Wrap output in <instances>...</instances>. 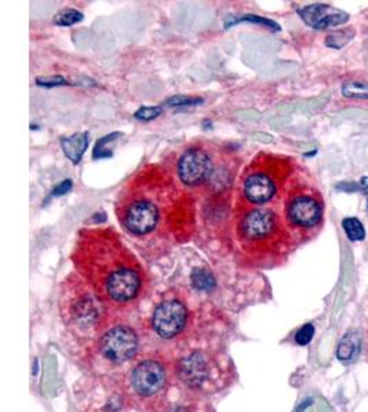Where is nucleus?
Here are the masks:
<instances>
[{"label": "nucleus", "instance_id": "obj_1", "mask_svg": "<svg viewBox=\"0 0 368 412\" xmlns=\"http://www.w3.org/2000/svg\"><path fill=\"white\" fill-rule=\"evenodd\" d=\"M72 260L78 274L109 309L137 302L146 290L148 275L142 264L114 229L82 231Z\"/></svg>", "mask_w": 368, "mask_h": 412}, {"label": "nucleus", "instance_id": "obj_2", "mask_svg": "<svg viewBox=\"0 0 368 412\" xmlns=\"http://www.w3.org/2000/svg\"><path fill=\"white\" fill-rule=\"evenodd\" d=\"M141 171L121 191L116 213L121 225L134 236H151L161 229L168 231L177 215V191L172 180L158 172Z\"/></svg>", "mask_w": 368, "mask_h": 412}, {"label": "nucleus", "instance_id": "obj_3", "mask_svg": "<svg viewBox=\"0 0 368 412\" xmlns=\"http://www.w3.org/2000/svg\"><path fill=\"white\" fill-rule=\"evenodd\" d=\"M60 312L65 327L78 339L94 341L105 333L109 308L81 275L71 274L65 278Z\"/></svg>", "mask_w": 368, "mask_h": 412}, {"label": "nucleus", "instance_id": "obj_4", "mask_svg": "<svg viewBox=\"0 0 368 412\" xmlns=\"http://www.w3.org/2000/svg\"><path fill=\"white\" fill-rule=\"evenodd\" d=\"M238 235L245 252L257 259H280L294 242L286 218L264 206L245 211L238 223Z\"/></svg>", "mask_w": 368, "mask_h": 412}, {"label": "nucleus", "instance_id": "obj_5", "mask_svg": "<svg viewBox=\"0 0 368 412\" xmlns=\"http://www.w3.org/2000/svg\"><path fill=\"white\" fill-rule=\"evenodd\" d=\"M295 173L291 158L262 154L255 158L243 176V195L252 206H265L285 197L295 182H289Z\"/></svg>", "mask_w": 368, "mask_h": 412}, {"label": "nucleus", "instance_id": "obj_6", "mask_svg": "<svg viewBox=\"0 0 368 412\" xmlns=\"http://www.w3.org/2000/svg\"><path fill=\"white\" fill-rule=\"evenodd\" d=\"M79 412H146L127 379L114 375L84 378L75 390Z\"/></svg>", "mask_w": 368, "mask_h": 412}, {"label": "nucleus", "instance_id": "obj_7", "mask_svg": "<svg viewBox=\"0 0 368 412\" xmlns=\"http://www.w3.org/2000/svg\"><path fill=\"white\" fill-rule=\"evenodd\" d=\"M127 383L146 412L162 410L168 390V371L162 357L154 355L138 360L127 376Z\"/></svg>", "mask_w": 368, "mask_h": 412}, {"label": "nucleus", "instance_id": "obj_8", "mask_svg": "<svg viewBox=\"0 0 368 412\" xmlns=\"http://www.w3.org/2000/svg\"><path fill=\"white\" fill-rule=\"evenodd\" d=\"M325 216V199L319 190L295 182L285 198V218L297 232H309L320 227Z\"/></svg>", "mask_w": 368, "mask_h": 412}, {"label": "nucleus", "instance_id": "obj_9", "mask_svg": "<svg viewBox=\"0 0 368 412\" xmlns=\"http://www.w3.org/2000/svg\"><path fill=\"white\" fill-rule=\"evenodd\" d=\"M177 374L191 389L210 390L219 382L221 360L207 352H193L179 360Z\"/></svg>", "mask_w": 368, "mask_h": 412}, {"label": "nucleus", "instance_id": "obj_10", "mask_svg": "<svg viewBox=\"0 0 368 412\" xmlns=\"http://www.w3.org/2000/svg\"><path fill=\"white\" fill-rule=\"evenodd\" d=\"M138 349V336L132 327L116 325L98 338V350L101 356L111 363H125L131 360Z\"/></svg>", "mask_w": 368, "mask_h": 412}, {"label": "nucleus", "instance_id": "obj_11", "mask_svg": "<svg viewBox=\"0 0 368 412\" xmlns=\"http://www.w3.org/2000/svg\"><path fill=\"white\" fill-rule=\"evenodd\" d=\"M215 173L211 152L202 146H192L184 151L177 162V175L186 186H200L210 182Z\"/></svg>", "mask_w": 368, "mask_h": 412}, {"label": "nucleus", "instance_id": "obj_12", "mask_svg": "<svg viewBox=\"0 0 368 412\" xmlns=\"http://www.w3.org/2000/svg\"><path fill=\"white\" fill-rule=\"evenodd\" d=\"M189 311L181 300H164L155 308L152 327L159 337L172 339L179 336L188 323Z\"/></svg>", "mask_w": 368, "mask_h": 412}, {"label": "nucleus", "instance_id": "obj_13", "mask_svg": "<svg viewBox=\"0 0 368 412\" xmlns=\"http://www.w3.org/2000/svg\"><path fill=\"white\" fill-rule=\"evenodd\" d=\"M298 14L313 29H328L345 24L349 15L328 4H311L298 10Z\"/></svg>", "mask_w": 368, "mask_h": 412}, {"label": "nucleus", "instance_id": "obj_14", "mask_svg": "<svg viewBox=\"0 0 368 412\" xmlns=\"http://www.w3.org/2000/svg\"><path fill=\"white\" fill-rule=\"evenodd\" d=\"M61 146L64 149L65 155L74 162L79 164L82 159L83 154L88 146V134H76L71 138H62L61 139Z\"/></svg>", "mask_w": 368, "mask_h": 412}, {"label": "nucleus", "instance_id": "obj_15", "mask_svg": "<svg viewBox=\"0 0 368 412\" xmlns=\"http://www.w3.org/2000/svg\"><path fill=\"white\" fill-rule=\"evenodd\" d=\"M162 412H210V409L199 397L185 395L177 402L164 403Z\"/></svg>", "mask_w": 368, "mask_h": 412}, {"label": "nucleus", "instance_id": "obj_16", "mask_svg": "<svg viewBox=\"0 0 368 412\" xmlns=\"http://www.w3.org/2000/svg\"><path fill=\"white\" fill-rule=\"evenodd\" d=\"M342 227L346 232V236L356 242V241H363L366 238V229L363 223L356 219V218H346L342 220Z\"/></svg>", "mask_w": 368, "mask_h": 412}, {"label": "nucleus", "instance_id": "obj_17", "mask_svg": "<svg viewBox=\"0 0 368 412\" xmlns=\"http://www.w3.org/2000/svg\"><path fill=\"white\" fill-rule=\"evenodd\" d=\"M342 95L346 98L368 99V83L348 81L342 85Z\"/></svg>", "mask_w": 368, "mask_h": 412}, {"label": "nucleus", "instance_id": "obj_18", "mask_svg": "<svg viewBox=\"0 0 368 412\" xmlns=\"http://www.w3.org/2000/svg\"><path fill=\"white\" fill-rule=\"evenodd\" d=\"M251 22V24H261V25H266L269 28H272L273 31H280V27L271 21V20H266V18H262V17H258V15H243V17H239V18H228L226 22H225V28H231L233 27L235 24L238 22Z\"/></svg>", "mask_w": 368, "mask_h": 412}, {"label": "nucleus", "instance_id": "obj_19", "mask_svg": "<svg viewBox=\"0 0 368 412\" xmlns=\"http://www.w3.org/2000/svg\"><path fill=\"white\" fill-rule=\"evenodd\" d=\"M83 20V14L78 10H74V8H67V10H62L61 13H58L54 18V22L60 27H71V25H75L78 22H81Z\"/></svg>", "mask_w": 368, "mask_h": 412}, {"label": "nucleus", "instance_id": "obj_20", "mask_svg": "<svg viewBox=\"0 0 368 412\" xmlns=\"http://www.w3.org/2000/svg\"><path fill=\"white\" fill-rule=\"evenodd\" d=\"M192 282L199 290H210L214 287V278L205 269H196L192 274Z\"/></svg>", "mask_w": 368, "mask_h": 412}, {"label": "nucleus", "instance_id": "obj_21", "mask_svg": "<svg viewBox=\"0 0 368 412\" xmlns=\"http://www.w3.org/2000/svg\"><path fill=\"white\" fill-rule=\"evenodd\" d=\"M118 136H121V134H119V132H114V134L107 135V136H104L102 139H100V141L97 142L95 148H94L93 157H94V158H105V157H111V155L105 151L107 150V149H105V145L109 143V142H114Z\"/></svg>", "mask_w": 368, "mask_h": 412}, {"label": "nucleus", "instance_id": "obj_22", "mask_svg": "<svg viewBox=\"0 0 368 412\" xmlns=\"http://www.w3.org/2000/svg\"><path fill=\"white\" fill-rule=\"evenodd\" d=\"M203 99L202 98H189L185 95H177V97H171L170 99H167L164 102V105L167 106H193V105H199L202 104Z\"/></svg>", "mask_w": 368, "mask_h": 412}, {"label": "nucleus", "instance_id": "obj_23", "mask_svg": "<svg viewBox=\"0 0 368 412\" xmlns=\"http://www.w3.org/2000/svg\"><path fill=\"white\" fill-rule=\"evenodd\" d=\"M355 345H356V342L353 341V338L348 336L341 342V345L338 348V357L341 360H349L353 356L355 350H356Z\"/></svg>", "mask_w": 368, "mask_h": 412}, {"label": "nucleus", "instance_id": "obj_24", "mask_svg": "<svg viewBox=\"0 0 368 412\" xmlns=\"http://www.w3.org/2000/svg\"><path fill=\"white\" fill-rule=\"evenodd\" d=\"M353 35H355L353 31H338V32H334L332 35L328 36L327 40H326V44H327L328 47L336 48L338 40H339L341 41V47H343L350 38H353Z\"/></svg>", "mask_w": 368, "mask_h": 412}, {"label": "nucleus", "instance_id": "obj_25", "mask_svg": "<svg viewBox=\"0 0 368 412\" xmlns=\"http://www.w3.org/2000/svg\"><path fill=\"white\" fill-rule=\"evenodd\" d=\"M163 112V109L161 106H145L138 109L137 112L134 113V117L137 120H142V121H151L156 117H159Z\"/></svg>", "mask_w": 368, "mask_h": 412}, {"label": "nucleus", "instance_id": "obj_26", "mask_svg": "<svg viewBox=\"0 0 368 412\" xmlns=\"http://www.w3.org/2000/svg\"><path fill=\"white\" fill-rule=\"evenodd\" d=\"M313 334H315V327H313V325L306 323L305 326H302V327L298 330V333H297V336H295V342H297L298 345H301V346H305V345H308V343L312 341Z\"/></svg>", "mask_w": 368, "mask_h": 412}, {"label": "nucleus", "instance_id": "obj_27", "mask_svg": "<svg viewBox=\"0 0 368 412\" xmlns=\"http://www.w3.org/2000/svg\"><path fill=\"white\" fill-rule=\"evenodd\" d=\"M36 83L39 85H44V87H55V85H65L68 84L67 80L61 76H55V77H39L36 78Z\"/></svg>", "mask_w": 368, "mask_h": 412}, {"label": "nucleus", "instance_id": "obj_28", "mask_svg": "<svg viewBox=\"0 0 368 412\" xmlns=\"http://www.w3.org/2000/svg\"><path fill=\"white\" fill-rule=\"evenodd\" d=\"M71 188H72V180L67 179V180L61 182V185H58L57 187L53 190V195L54 197H61V195L67 194L68 191H71Z\"/></svg>", "mask_w": 368, "mask_h": 412}, {"label": "nucleus", "instance_id": "obj_29", "mask_svg": "<svg viewBox=\"0 0 368 412\" xmlns=\"http://www.w3.org/2000/svg\"><path fill=\"white\" fill-rule=\"evenodd\" d=\"M360 187H362V192L363 194H368V178L367 176H364V178H362V180H360Z\"/></svg>", "mask_w": 368, "mask_h": 412}]
</instances>
